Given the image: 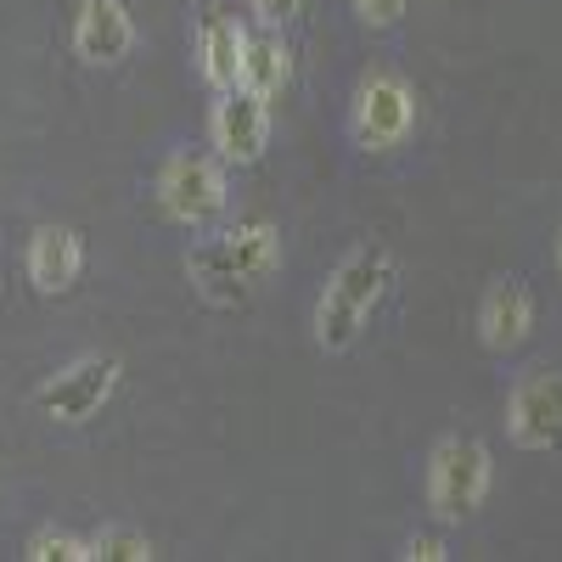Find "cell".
I'll list each match as a JSON object with an SVG mask.
<instances>
[{
	"label": "cell",
	"instance_id": "cell-2",
	"mask_svg": "<svg viewBox=\"0 0 562 562\" xmlns=\"http://www.w3.org/2000/svg\"><path fill=\"white\" fill-rule=\"evenodd\" d=\"M389 288H394V254L383 243H360L333 276H326V288L315 299V344L326 355L355 349L371 310L383 304Z\"/></svg>",
	"mask_w": 562,
	"mask_h": 562
},
{
	"label": "cell",
	"instance_id": "cell-3",
	"mask_svg": "<svg viewBox=\"0 0 562 562\" xmlns=\"http://www.w3.org/2000/svg\"><path fill=\"white\" fill-rule=\"evenodd\" d=\"M495 490V456L484 439L473 434H450L428 450V467H422V495H428L434 524H467L473 512L490 501Z\"/></svg>",
	"mask_w": 562,
	"mask_h": 562
},
{
	"label": "cell",
	"instance_id": "cell-18",
	"mask_svg": "<svg viewBox=\"0 0 562 562\" xmlns=\"http://www.w3.org/2000/svg\"><path fill=\"white\" fill-rule=\"evenodd\" d=\"M400 557H405V562H445V557H450V546H445L439 535H411Z\"/></svg>",
	"mask_w": 562,
	"mask_h": 562
},
{
	"label": "cell",
	"instance_id": "cell-8",
	"mask_svg": "<svg viewBox=\"0 0 562 562\" xmlns=\"http://www.w3.org/2000/svg\"><path fill=\"white\" fill-rule=\"evenodd\" d=\"M119 389V360L113 355H90V360H74L68 371H57V378H45L34 389V405L45 416H57V422H90L108 394Z\"/></svg>",
	"mask_w": 562,
	"mask_h": 562
},
{
	"label": "cell",
	"instance_id": "cell-16",
	"mask_svg": "<svg viewBox=\"0 0 562 562\" xmlns=\"http://www.w3.org/2000/svg\"><path fill=\"white\" fill-rule=\"evenodd\" d=\"M355 12H360L366 29H394L411 12V0H355Z\"/></svg>",
	"mask_w": 562,
	"mask_h": 562
},
{
	"label": "cell",
	"instance_id": "cell-7",
	"mask_svg": "<svg viewBox=\"0 0 562 562\" xmlns=\"http://www.w3.org/2000/svg\"><path fill=\"white\" fill-rule=\"evenodd\" d=\"M535 326H540V304H535V293L524 288L518 276H495L490 288H484V299H479V310H473V333H479V344L490 349V355H518L529 338H535Z\"/></svg>",
	"mask_w": 562,
	"mask_h": 562
},
{
	"label": "cell",
	"instance_id": "cell-15",
	"mask_svg": "<svg viewBox=\"0 0 562 562\" xmlns=\"http://www.w3.org/2000/svg\"><path fill=\"white\" fill-rule=\"evenodd\" d=\"M29 562H90V540H74V535L45 529V535L29 540Z\"/></svg>",
	"mask_w": 562,
	"mask_h": 562
},
{
	"label": "cell",
	"instance_id": "cell-10",
	"mask_svg": "<svg viewBox=\"0 0 562 562\" xmlns=\"http://www.w3.org/2000/svg\"><path fill=\"white\" fill-rule=\"evenodd\" d=\"M243 57H248V29H243V18L225 12V7H209L203 23H198V63H203L209 90L243 85Z\"/></svg>",
	"mask_w": 562,
	"mask_h": 562
},
{
	"label": "cell",
	"instance_id": "cell-17",
	"mask_svg": "<svg viewBox=\"0 0 562 562\" xmlns=\"http://www.w3.org/2000/svg\"><path fill=\"white\" fill-rule=\"evenodd\" d=\"M254 7V18L265 23V29H288L299 12H304V0H248Z\"/></svg>",
	"mask_w": 562,
	"mask_h": 562
},
{
	"label": "cell",
	"instance_id": "cell-13",
	"mask_svg": "<svg viewBox=\"0 0 562 562\" xmlns=\"http://www.w3.org/2000/svg\"><path fill=\"white\" fill-rule=\"evenodd\" d=\"M288 85H293V57H288V45H281L276 34L248 40V57H243V90H254V97H265V102L276 108Z\"/></svg>",
	"mask_w": 562,
	"mask_h": 562
},
{
	"label": "cell",
	"instance_id": "cell-14",
	"mask_svg": "<svg viewBox=\"0 0 562 562\" xmlns=\"http://www.w3.org/2000/svg\"><path fill=\"white\" fill-rule=\"evenodd\" d=\"M147 557H153V540L135 529H102L90 540V562H147Z\"/></svg>",
	"mask_w": 562,
	"mask_h": 562
},
{
	"label": "cell",
	"instance_id": "cell-12",
	"mask_svg": "<svg viewBox=\"0 0 562 562\" xmlns=\"http://www.w3.org/2000/svg\"><path fill=\"white\" fill-rule=\"evenodd\" d=\"M135 45V23L119 0H85L74 18V57L85 63H124Z\"/></svg>",
	"mask_w": 562,
	"mask_h": 562
},
{
	"label": "cell",
	"instance_id": "cell-4",
	"mask_svg": "<svg viewBox=\"0 0 562 562\" xmlns=\"http://www.w3.org/2000/svg\"><path fill=\"white\" fill-rule=\"evenodd\" d=\"M416 119H422V102H416V85L394 68H378L355 85V102H349V135L360 153H400L411 147L416 135Z\"/></svg>",
	"mask_w": 562,
	"mask_h": 562
},
{
	"label": "cell",
	"instance_id": "cell-11",
	"mask_svg": "<svg viewBox=\"0 0 562 562\" xmlns=\"http://www.w3.org/2000/svg\"><path fill=\"white\" fill-rule=\"evenodd\" d=\"M29 281H34V293H68L79 270H85V243H79V231L68 225H40L34 237H29Z\"/></svg>",
	"mask_w": 562,
	"mask_h": 562
},
{
	"label": "cell",
	"instance_id": "cell-1",
	"mask_svg": "<svg viewBox=\"0 0 562 562\" xmlns=\"http://www.w3.org/2000/svg\"><path fill=\"white\" fill-rule=\"evenodd\" d=\"M276 265H281V231L270 220H243L220 237H203L186 259V276L209 304H243L276 276Z\"/></svg>",
	"mask_w": 562,
	"mask_h": 562
},
{
	"label": "cell",
	"instance_id": "cell-5",
	"mask_svg": "<svg viewBox=\"0 0 562 562\" xmlns=\"http://www.w3.org/2000/svg\"><path fill=\"white\" fill-rule=\"evenodd\" d=\"M158 203L180 225H209L214 214H225L231 186H225L220 158H209V153H169V164L158 169Z\"/></svg>",
	"mask_w": 562,
	"mask_h": 562
},
{
	"label": "cell",
	"instance_id": "cell-19",
	"mask_svg": "<svg viewBox=\"0 0 562 562\" xmlns=\"http://www.w3.org/2000/svg\"><path fill=\"white\" fill-rule=\"evenodd\" d=\"M557 281H562V225H557Z\"/></svg>",
	"mask_w": 562,
	"mask_h": 562
},
{
	"label": "cell",
	"instance_id": "cell-6",
	"mask_svg": "<svg viewBox=\"0 0 562 562\" xmlns=\"http://www.w3.org/2000/svg\"><path fill=\"white\" fill-rule=\"evenodd\" d=\"M506 439L518 450H562V371H524L506 394Z\"/></svg>",
	"mask_w": 562,
	"mask_h": 562
},
{
	"label": "cell",
	"instance_id": "cell-9",
	"mask_svg": "<svg viewBox=\"0 0 562 562\" xmlns=\"http://www.w3.org/2000/svg\"><path fill=\"white\" fill-rule=\"evenodd\" d=\"M209 140L225 164H259L270 147V102L243 85L220 90V102L209 113Z\"/></svg>",
	"mask_w": 562,
	"mask_h": 562
}]
</instances>
